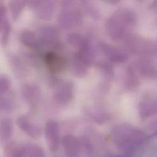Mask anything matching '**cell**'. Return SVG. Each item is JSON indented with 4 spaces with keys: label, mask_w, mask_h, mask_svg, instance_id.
<instances>
[{
    "label": "cell",
    "mask_w": 157,
    "mask_h": 157,
    "mask_svg": "<svg viewBox=\"0 0 157 157\" xmlns=\"http://www.w3.org/2000/svg\"><path fill=\"white\" fill-rule=\"evenodd\" d=\"M137 23V15L131 9L120 8L106 20L105 28L109 37L119 41L130 36Z\"/></svg>",
    "instance_id": "6da1fadb"
},
{
    "label": "cell",
    "mask_w": 157,
    "mask_h": 157,
    "mask_svg": "<svg viewBox=\"0 0 157 157\" xmlns=\"http://www.w3.org/2000/svg\"><path fill=\"white\" fill-rule=\"evenodd\" d=\"M78 49L76 54L79 59L87 67H91L96 59V51L91 39L85 37L83 43Z\"/></svg>",
    "instance_id": "4fadbf2b"
},
{
    "label": "cell",
    "mask_w": 157,
    "mask_h": 157,
    "mask_svg": "<svg viewBox=\"0 0 157 157\" xmlns=\"http://www.w3.org/2000/svg\"><path fill=\"white\" fill-rule=\"evenodd\" d=\"M112 137L115 145L126 155L133 153L147 139V136L144 132L126 123L112 129Z\"/></svg>",
    "instance_id": "7a4b0ae2"
},
{
    "label": "cell",
    "mask_w": 157,
    "mask_h": 157,
    "mask_svg": "<svg viewBox=\"0 0 157 157\" xmlns=\"http://www.w3.org/2000/svg\"><path fill=\"white\" fill-rule=\"evenodd\" d=\"M87 67L78 57L76 53L74 55L71 63V69L72 74L79 77H84L88 72Z\"/></svg>",
    "instance_id": "7402d4cb"
},
{
    "label": "cell",
    "mask_w": 157,
    "mask_h": 157,
    "mask_svg": "<svg viewBox=\"0 0 157 157\" xmlns=\"http://www.w3.org/2000/svg\"><path fill=\"white\" fill-rule=\"evenodd\" d=\"M97 67L100 73L107 80H112L114 77L113 66L107 61H101L98 63Z\"/></svg>",
    "instance_id": "d4e9b609"
},
{
    "label": "cell",
    "mask_w": 157,
    "mask_h": 157,
    "mask_svg": "<svg viewBox=\"0 0 157 157\" xmlns=\"http://www.w3.org/2000/svg\"><path fill=\"white\" fill-rule=\"evenodd\" d=\"M99 48L104 55L112 62L123 63L128 60V56L126 53L109 44L100 42Z\"/></svg>",
    "instance_id": "8fae6325"
},
{
    "label": "cell",
    "mask_w": 157,
    "mask_h": 157,
    "mask_svg": "<svg viewBox=\"0 0 157 157\" xmlns=\"http://www.w3.org/2000/svg\"><path fill=\"white\" fill-rule=\"evenodd\" d=\"M44 61L47 69L52 73H59L66 67V59L55 52H48L44 56Z\"/></svg>",
    "instance_id": "30bf717a"
},
{
    "label": "cell",
    "mask_w": 157,
    "mask_h": 157,
    "mask_svg": "<svg viewBox=\"0 0 157 157\" xmlns=\"http://www.w3.org/2000/svg\"><path fill=\"white\" fill-rule=\"evenodd\" d=\"M82 3L88 14L94 19L99 18L100 15L99 10L93 2L90 1H82Z\"/></svg>",
    "instance_id": "83f0119b"
},
{
    "label": "cell",
    "mask_w": 157,
    "mask_h": 157,
    "mask_svg": "<svg viewBox=\"0 0 157 157\" xmlns=\"http://www.w3.org/2000/svg\"><path fill=\"white\" fill-rule=\"evenodd\" d=\"M4 157H45L42 148L37 144L6 143L4 148Z\"/></svg>",
    "instance_id": "277c9868"
},
{
    "label": "cell",
    "mask_w": 157,
    "mask_h": 157,
    "mask_svg": "<svg viewBox=\"0 0 157 157\" xmlns=\"http://www.w3.org/2000/svg\"><path fill=\"white\" fill-rule=\"evenodd\" d=\"M85 37L80 34L75 32L70 33L67 34L66 40L67 42L72 47L78 48L84 40Z\"/></svg>",
    "instance_id": "484cf974"
},
{
    "label": "cell",
    "mask_w": 157,
    "mask_h": 157,
    "mask_svg": "<svg viewBox=\"0 0 157 157\" xmlns=\"http://www.w3.org/2000/svg\"><path fill=\"white\" fill-rule=\"evenodd\" d=\"M127 46L129 50L142 57H149L156 53V44L152 40L141 36H129L127 38Z\"/></svg>",
    "instance_id": "5b68a950"
},
{
    "label": "cell",
    "mask_w": 157,
    "mask_h": 157,
    "mask_svg": "<svg viewBox=\"0 0 157 157\" xmlns=\"http://www.w3.org/2000/svg\"><path fill=\"white\" fill-rule=\"evenodd\" d=\"M83 114L98 124H102L110 118V113L103 107L99 106H86L83 108Z\"/></svg>",
    "instance_id": "9a60e30c"
},
{
    "label": "cell",
    "mask_w": 157,
    "mask_h": 157,
    "mask_svg": "<svg viewBox=\"0 0 157 157\" xmlns=\"http://www.w3.org/2000/svg\"><path fill=\"white\" fill-rule=\"evenodd\" d=\"M112 157H123L122 156H112Z\"/></svg>",
    "instance_id": "4dcf8cb0"
},
{
    "label": "cell",
    "mask_w": 157,
    "mask_h": 157,
    "mask_svg": "<svg viewBox=\"0 0 157 157\" xmlns=\"http://www.w3.org/2000/svg\"><path fill=\"white\" fill-rule=\"evenodd\" d=\"M26 4L35 10L39 18L44 20H50L55 10V2L53 1L33 0L26 1Z\"/></svg>",
    "instance_id": "ba28073f"
},
{
    "label": "cell",
    "mask_w": 157,
    "mask_h": 157,
    "mask_svg": "<svg viewBox=\"0 0 157 157\" xmlns=\"http://www.w3.org/2000/svg\"><path fill=\"white\" fill-rule=\"evenodd\" d=\"M26 4V1L13 0L8 2V9L13 20L18 19Z\"/></svg>",
    "instance_id": "603a6c76"
},
{
    "label": "cell",
    "mask_w": 157,
    "mask_h": 157,
    "mask_svg": "<svg viewBox=\"0 0 157 157\" xmlns=\"http://www.w3.org/2000/svg\"><path fill=\"white\" fill-rule=\"evenodd\" d=\"M6 6L2 2H0V31L5 23L8 21L7 20V10Z\"/></svg>",
    "instance_id": "f546056e"
},
{
    "label": "cell",
    "mask_w": 157,
    "mask_h": 157,
    "mask_svg": "<svg viewBox=\"0 0 157 157\" xmlns=\"http://www.w3.org/2000/svg\"><path fill=\"white\" fill-rule=\"evenodd\" d=\"M157 102L156 98L151 94L142 97L138 105V112L142 120L147 119L156 113Z\"/></svg>",
    "instance_id": "7c38bea8"
},
{
    "label": "cell",
    "mask_w": 157,
    "mask_h": 157,
    "mask_svg": "<svg viewBox=\"0 0 157 157\" xmlns=\"http://www.w3.org/2000/svg\"><path fill=\"white\" fill-rule=\"evenodd\" d=\"M124 84L125 88L129 91L136 90L139 85V80L137 75L134 68L131 66H128L126 69Z\"/></svg>",
    "instance_id": "44dd1931"
},
{
    "label": "cell",
    "mask_w": 157,
    "mask_h": 157,
    "mask_svg": "<svg viewBox=\"0 0 157 157\" xmlns=\"http://www.w3.org/2000/svg\"><path fill=\"white\" fill-rule=\"evenodd\" d=\"M21 42L26 47L31 49H37L40 45L38 37L31 30H23L20 35Z\"/></svg>",
    "instance_id": "ffe728a7"
},
{
    "label": "cell",
    "mask_w": 157,
    "mask_h": 157,
    "mask_svg": "<svg viewBox=\"0 0 157 157\" xmlns=\"http://www.w3.org/2000/svg\"><path fill=\"white\" fill-rule=\"evenodd\" d=\"M53 98L59 105L65 106L69 104L74 96V85L68 80H59L55 82Z\"/></svg>",
    "instance_id": "8992f818"
},
{
    "label": "cell",
    "mask_w": 157,
    "mask_h": 157,
    "mask_svg": "<svg viewBox=\"0 0 157 157\" xmlns=\"http://www.w3.org/2000/svg\"><path fill=\"white\" fill-rule=\"evenodd\" d=\"M11 87V81L6 75H0V95L6 94Z\"/></svg>",
    "instance_id": "f1b7e54d"
},
{
    "label": "cell",
    "mask_w": 157,
    "mask_h": 157,
    "mask_svg": "<svg viewBox=\"0 0 157 157\" xmlns=\"http://www.w3.org/2000/svg\"><path fill=\"white\" fill-rule=\"evenodd\" d=\"M10 64L14 74L18 77H23L27 74V69L22 61L16 56L10 58Z\"/></svg>",
    "instance_id": "cb8c5ba5"
},
{
    "label": "cell",
    "mask_w": 157,
    "mask_h": 157,
    "mask_svg": "<svg viewBox=\"0 0 157 157\" xmlns=\"http://www.w3.org/2000/svg\"><path fill=\"white\" fill-rule=\"evenodd\" d=\"M11 25L9 21H7L0 31L1 33L0 37V42L1 45L4 47H6L8 44L9 37L11 33Z\"/></svg>",
    "instance_id": "4316f807"
},
{
    "label": "cell",
    "mask_w": 157,
    "mask_h": 157,
    "mask_svg": "<svg viewBox=\"0 0 157 157\" xmlns=\"http://www.w3.org/2000/svg\"><path fill=\"white\" fill-rule=\"evenodd\" d=\"M61 9L58 13V23L64 29H69L81 25L83 16L80 8L74 1H62Z\"/></svg>",
    "instance_id": "3957f363"
},
{
    "label": "cell",
    "mask_w": 157,
    "mask_h": 157,
    "mask_svg": "<svg viewBox=\"0 0 157 157\" xmlns=\"http://www.w3.org/2000/svg\"><path fill=\"white\" fill-rule=\"evenodd\" d=\"M45 136L49 150L52 152L58 150L60 144L59 128L56 121L50 120L45 126Z\"/></svg>",
    "instance_id": "9c48e42d"
},
{
    "label": "cell",
    "mask_w": 157,
    "mask_h": 157,
    "mask_svg": "<svg viewBox=\"0 0 157 157\" xmlns=\"http://www.w3.org/2000/svg\"><path fill=\"white\" fill-rule=\"evenodd\" d=\"M39 42L47 46H55L59 40L58 30L52 25L42 26L39 30Z\"/></svg>",
    "instance_id": "2e32d148"
},
{
    "label": "cell",
    "mask_w": 157,
    "mask_h": 157,
    "mask_svg": "<svg viewBox=\"0 0 157 157\" xmlns=\"http://www.w3.org/2000/svg\"><path fill=\"white\" fill-rule=\"evenodd\" d=\"M61 143L65 157H80L83 147V142L71 134L64 136Z\"/></svg>",
    "instance_id": "52a82bcc"
},
{
    "label": "cell",
    "mask_w": 157,
    "mask_h": 157,
    "mask_svg": "<svg viewBox=\"0 0 157 157\" xmlns=\"http://www.w3.org/2000/svg\"><path fill=\"white\" fill-rule=\"evenodd\" d=\"M13 122L10 118L5 117L0 120V142H7L13 135Z\"/></svg>",
    "instance_id": "d6986e66"
},
{
    "label": "cell",
    "mask_w": 157,
    "mask_h": 157,
    "mask_svg": "<svg viewBox=\"0 0 157 157\" xmlns=\"http://www.w3.org/2000/svg\"><path fill=\"white\" fill-rule=\"evenodd\" d=\"M21 94L25 101L33 108L37 105L41 95L40 88L32 83L25 84L22 86Z\"/></svg>",
    "instance_id": "e0dca14e"
},
{
    "label": "cell",
    "mask_w": 157,
    "mask_h": 157,
    "mask_svg": "<svg viewBox=\"0 0 157 157\" xmlns=\"http://www.w3.org/2000/svg\"><path fill=\"white\" fill-rule=\"evenodd\" d=\"M139 74L147 79H153L156 76V68L153 61L148 57H142L136 63Z\"/></svg>",
    "instance_id": "ac0fdd59"
},
{
    "label": "cell",
    "mask_w": 157,
    "mask_h": 157,
    "mask_svg": "<svg viewBox=\"0 0 157 157\" xmlns=\"http://www.w3.org/2000/svg\"><path fill=\"white\" fill-rule=\"evenodd\" d=\"M17 124L26 134L33 139H37L42 134L40 127L26 115H20L17 119Z\"/></svg>",
    "instance_id": "5bb4252c"
}]
</instances>
